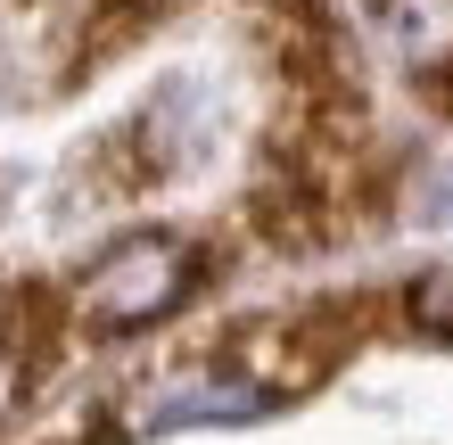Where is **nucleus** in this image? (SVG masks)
Masks as SVG:
<instances>
[{
    "instance_id": "obj_1",
    "label": "nucleus",
    "mask_w": 453,
    "mask_h": 445,
    "mask_svg": "<svg viewBox=\"0 0 453 445\" xmlns=\"http://www.w3.org/2000/svg\"><path fill=\"white\" fill-rule=\"evenodd\" d=\"M190 248L181 240H116L99 265L83 272V289H74V322H91V330H141L157 322V313H173L181 289H190Z\"/></svg>"
},
{
    "instance_id": "obj_2",
    "label": "nucleus",
    "mask_w": 453,
    "mask_h": 445,
    "mask_svg": "<svg viewBox=\"0 0 453 445\" xmlns=\"http://www.w3.org/2000/svg\"><path fill=\"white\" fill-rule=\"evenodd\" d=\"M355 305H297V313H280V322H264L248 338V355H256V372L264 380H280V387H322L346 355H355Z\"/></svg>"
},
{
    "instance_id": "obj_3",
    "label": "nucleus",
    "mask_w": 453,
    "mask_h": 445,
    "mask_svg": "<svg viewBox=\"0 0 453 445\" xmlns=\"http://www.w3.org/2000/svg\"><path fill=\"white\" fill-rule=\"evenodd\" d=\"M264 412V387L248 380H173L165 396H141L132 404V429H190V421H256Z\"/></svg>"
},
{
    "instance_id": "obj_4",
    "label": "nucleus",
    "mask_w": 453,
    "mask_h": 445,
    "mask_svg": "<svg viewBox=\"0 0 453 445\" xmlns=\"http://www.w3.org/2000/svg\"><path fill=\"white\" fill-rule=\"evenodd\" d=\"M388 34L420 66H453V0H388Z\"/></svg>"
},
{
    "instance_id": "obj_5",
    "label": "nucleus",
    "mask_w": 453,
    "mask_h": 445,
    "mask_svg": "<svg viewBox=\"0 0 453 445\" xmlns=\"http://www.w3.org/2000/svg\"><path fill=\"white\" fill-rule=\"evenodd\" d=\"M404 305H412V322L429 330V338H453V265H437V272H420Z\"/></svg>"
}]
</instances>
